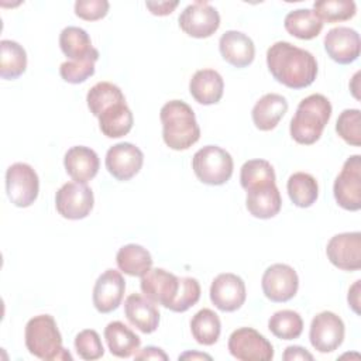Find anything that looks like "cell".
Masks as SVG:
<instances>
[{
  "label": "cell",
  "mask_w": 361,
  "mask_h": 361,
  "mask_svg": "<svg viewBox=\"0 0 361 361\" xmlns=\"http://www.w3.org/2000/svg\"><path fill=\"white\" fill-rule=\"evenodd\" d=\"M107 0H78L75 3V14L86 21H96L109 13Z\"/></svg>",
  "instance_id": "41"
},
{
  "label": "cell",
  "mask_w": 361,
  "mask_h": 361,
  "mask_svg": "<svg viewBox=\"0 0 361 361\" xmlns=\"http://www.w3.org/2000/svg\"><path fill=\"white\" fill-rule=\"evenodd\" d=\"M324 49L334 62L348 65L360 56V34L350 27H334L324 35Z\"/></svg>",
  "instance_id": "18"
},
{
  "label": "cell",
  "mask_w": 361,
  "mask_h": 361,
  "mask_svg": "<svg viewBox=\"0 0 361 361\" xmlns=\"http://www.w3.org/2000/svg\"><path fill=\"white\" fill-rule=\"evenodd\" d=\"M104 338L110 353L118 358L134 355L141 345V338L123 322H110L104 327Z\"/></svg>",
  "instance_id": "25"
},
{
  "label": "cell",
  "mask_w": 361,
  "mask_h": 361,
  "mask_svg": "<svg viewBox=\"0 0 361 361\" xmlns=\"http://www.w3.org/2000/svg\"><path fill=\"white\" fill-rule=\"evenodd\" d=\"M99 56H92L83 61H65L59 66L61 78L72 85H78L93 76L94 63Z\"/></svg>",
  "instance_id": "39"
},
{
  "label": "cell",
  "mask_w": 361,
  "mask_h": 361,
  "mask_svg": "<svg viewBox=\"0 0 361 361\" xmlns=\"http://www.w3.org/2000/svg\"><path fill=\"white\" fill-rule=\"evenodd\" d=\"M329 261L343 271L361 268V233H340L333 235L326 247Z\"/></svg>",
  "instance_id": "15"
},
{
  "label": "cell",
  "mask_w": 361,
  "mask_h": 361,
  "mask_svg": "<svg viewBox=\"0 0 361 361\" xmlns=\"http://www.w3.org/2000/svg\"><path fill=\"white\" fill-rule=\"evenodd\" d=\"M25 347L28 353L45 361H72V355L62 347V336L56 322L51 314H38L31 317L24 331Z\"/></svg>",
  "instance_id": "4"
},
{
  "label": "cell",
  "mask_w": 361,
  "mask_h": 361,
  "mask_svg": "<svg viewBox=\"0 0 361 361\" xmlns=\"http://www.w3.org/2000/svg\"><path fill=\"white\" fill-rule=\"evenodd\" d=\"M178 1H147L145 6L147 8L154 14V16H168L171 14L176 7Z\"/></svg>",
  "instance_id": "42"
},
{
  "label": "cell",
  "mask_w": 361,
  "mask_h": 361,
  "mask_svg": "<svg viewBox=\"0 0 361 361\" xmlns=\"http://www.w3.org/2000/svg\"><path fill=\"white\" fill-rule=\"evenodd\" d=\"M286 190L292 203L298 207H310L319 196V185L314 176L306 172H295L289 176Z\"/></svg>",
  "instance_id": "31"
},
{
  "label": "cell",
  "mask_w": 361,
  "mask_h": 361,
  "mask_svg": "<svg viewBox=\"0 0 361 361\" xmlns=\"http://www.w3.org/2000/svg\"><path fill=\"white\" fill-rule=\"evenodd\" d=\"M124 314L127 320L140 331L149 334L158 329L159 310L148 298L131 293L124 302Z\"/></svg>",
  "instance_id": "22"
},
{
  "label": "cell",
  "mask_w": 361,
  "mask_h": 361,
  "mask_svg": "<svg viewBox=\"0 0 361 361\" xmlns=\"http://www.w3.org/2000/svg\"><path fill=\"white\" fill-rule=\"evenodd\" d=\"M227 347L230 354L240 361H271L274 358L272 344L252 327L234 330Z\"/></svg>",
  "instance_id": "8"
},
{
  "label": "cell",
  "mask_w": 361,
  "mask_h": 361,
  "mask_svg": "<svg viewBox=\"0 0 361 361\" xmlns=\"http://www.w3.org/2000/svg\"><path fill=\"white\" fill-rule=\"evenodd\" d=\"M240 183L245 190L258 185L275 183V171L265 159H250L241 166Z\"/></svg>",
  "instance_id": "35"
},
{
  "label": "cell",
  "mask_w": 361,
  "mask_h": 361,
  "mask_svg": "<svg viewBox=\"0 0 361 361\" xmlns=\"http://www.w3.org/2000/svg\"><path fill=\"white\" fill-rule=\"evenodd\" d=\"M344 323L340 316L324 310L317 313L310 323L309 340L314 350L327 354L337 350L344 340Z\"/></svg>",
  "instance_id": "11"
},
{
  "label": "cell",
  "mask_w": 361,
  "mask_h": 361,
  "mask_svg": "<svg viewBox=\"0 0 361 361\" xmlns=\"http://www.w3.org/2000/svg\"><path fill=\"white\" fill-rule=\"evenodd\" d=\"M179 360H212V357L209 354L204 353H193V351H188L179 355Z\"/></svg>",
  "instance_id": "46"
},
{
  "label": "cell",
  "mask_w": 361,
  "mask_h": 361,
  "mask_svg": "<svg viewBox=\"0 0 361 361\" xmlns=\"http://www.w3.org/2000/svg\"><path fill=\"white\" fill-rule=\"evenodd\" d=\"M59 47L69 61H83L99 56V51L92 45L89 34L80 27H65L59 34Z\"/></svg>",
  "instance_id": "26"
},
{
  "label": "cell",
  "mask_w": 361,
  "mask_h": 361,
  "mask_svg": "<svg viewBox=\"0 0 361 361\" xmlns=\"http://www.w3.org/2000/svg\"><path fill=\"white\" fill-rule=\"evenodd\" d=\"M210 300L221 312H235L240 309L247 298L245 283L241 276L224 272L219 274L210 285Z\"/></svg>",
  "instance_id": "16"
},
{
  "label": "cell",
  "mask_w": 361,
  "mask_h": 361,
  "mask_svg": "<svg viewBox=\"0 0 361 361\" xmlns=\"http://www.w3.org/2000/svg\"><path fill=\"white\" fill-rule=\"evenodd\" d=\"M6 192L14 206H31L39 192V179L34 168L25 162L10 165L6 171Z\"/></svg>",
  "instance_id": "6"
},
{
  "label": "cell",
  "mask_w": 361,
  "mask_h": 361,
  "mask_svg": "<svg viewBox=\"0 0 361 361\" xmlns=\"http://www.w3.org/2000/svg\"><path fill=\"white\" fill-rule=\"evenodd\" d=\"M336 131L341 140L353 147L361 145V111L358 109H345L336 121Z\"/></svg>",
  "instance_id": "37"
},
{
  "label": "cell",
  "mask_w": 361,
  "mask_h": 361,
  "mask_svg": "<svg viewBox=\"0 0 361 361\" xmlns=\"http://www.w3.org/2000/svg\"><path fill=\"white\" fill-rule=\"evenodd\" d=\"M245 206L248 213L257 219L275 217L282 207V197L276 183H265L248 189Z\"/></svg>",
  "instance_id": "21"
},
{
  "label": "cell",
  "mask_w": 361,
  "mask_h": 361,
  "mask_svg": "<svg viewBox=\"0 0 361 361\" xmlns=\"http://www.w3.org/2000/svg\"><path fill=\"white\" fill-rule=\"evenodd\" d=\"M282 358L285 361H295V360H305V361H313V355L300 345H289L285 348Z\"/></svg>",
  "instance_id": "44"
},
{
  "label": "cell",
  "mask_w": 361,
  "mask_h": 361,
  "mask_svg": "<svg viewBox=\"0 0 361 361\" xmlns=\"http://www.w3.org/2000/svg\"><path fill=\"white\" fill-rule=\"evenodd\" d=\"M313 11L322 21L338 23L353 18L357 6L353 0H319L313 3Z\"/></svg>",
  "instance_id": "36"
},
{
  "label": "cell",
  "mask_w": 361,
  "mask_h": 361,
  "mask_svg": "<svg viewBox=\"0 0 361 361\" xmlns=\"http://www.w3.org/2000/svg\"><path fill=\"white\" fill-rule=\"evenodd\" d=\"M180 279L164 268H151L141 276L140 288L145 298L166 309L172 306L178 296Z\"/></svg>",
  "instance_id": "14"
},
{
  "label": "cell",
  "mask_w": 361,
  "mask_h": 361,
  "mask_svg": "<svg viewBox=\"0 0 361 361\" xmlns=\"http://www.w3.org/2000/svg\"><path fill=\"white\" fill-rule=\"evenodd\" d=\"M333 193L337 204L344 210L361 209V155L355 154L345 159L334 180Z\"/></svg>",
  "instance_id": "7"
},
{
  "label": "cell",
  "mask_w": 361,
  "mask_h": 361,
  "mask_svg": "<svg viewBox=\"0 0 361 361\" xmlns=\"http://www.w3.org/2000/svg\"><path fill=\"white\" fill-rule=\"evenodd\" d=\"M233 168L230 152L217 145H206L197 149L192 158V169L196 178L212 186L224 185L231 178Z\"/></svg>",
  "instance_id": "5"
},
{
  "label": "cell",
  "mask_w": 361,
  "mask_h": 361,
  "mask_svg": "<svg viewBox=\"0 0 361 361\" xmlns=\"http://www.w3.org/2000/svg\"><path fill=\"white\" fill-rule=\"evenodd\" d=\"M27 69V54L23 45L11 39L0 41V76L7 80L20 78Z\"/></svg>",
  "instance_id": "30"
},
{
  "label": "cell",
  "mask_w": 361,
  "mask_h": 361,
  "mask_svg": "<svg viewBox=\"0 0 361 361\" xmlns=\"http://www.w3.org/2000/svg\"><path fill=\"white\" fill-rule=\"evenodd\" d=\"M104 164L114 179L126 182L134 178L142 168L144 154L131 142H118L107 149Z\"/></svg>",
  "instance_id": "13"
},
{
  "label": "cell",
  "mask_w": 361,
  "mask_h": 361,
  "mask_svg": "<svg viewBox=\"0 0 361 361\" xmlns=\"http://www.w3.org/2000/svg\"><path fill=\"white\" fill-rule=\"evenodd\" d=\"M223 90L224 80L214 69H199L193 73L189 82V92L192 97L203 106L219 103L223 97Z\"/></svg>",
  "instance_id": "23"
},
{
  "label": "cell",
  "mask_w": 361,
  "mask_h": 361,
  "mask_svg": "<svg viewBox=\"0 0 361 361\" xmlns=\"http://www.w3.org/2000/svg\"><path fill=\"white\" fill-rule=\"evenodd\" d=\"M97 118L100 131L109 138H120L128 134L134 124L133 113L126 102L110 106Z\"/></svg>",
  "instance_id": "27"
},
{
  "label": "cell",
  "mask_w": 361,
  "mask_h": 361,
  "mask_svg": "<svg viewBox=\"0 0 361 361\" xmlns=\"http://www.w3.org/2000/svg\"><path fill=\"white\" fill-rule=\"evenodd\" d=\"M288 111V102L282 94L267 93L252 107L254 126L261 131L274 130Z\"/></svg>",
  "instance_id": "24"
},
{
  "label": "cell",
  "mask_w": 361,
  "mask_h": 361,
  "mask_svg": "<svg viewBox=\"0 0 361 361\" xmlns=\"http://www.w3.org/2000/svg\"><path fill=\"white\" fill-rule=\"evenodd\" d=\"M135 360H162L166 361L168 355L165 354V351L159 347H154V345H147L142 350H138L134 354Z\"/></svg>",
  "instance_id": "43"
},
{
  "label": "cell",
  "mask_w": 361,
  "mask_h": 361,
  "mask_svg": "<svg viewBox=\"0 0 361 361\" xmlns=\"http://www.w3.org/2000/svg\"><path fill=\"white\" fill-rule=\"evenodd\" d=\"M179 279H180V285H179L178 296H176L175 302L172 303V306L169 307V310L176 312V313H183L199 302L200 285L196 278L182 276Z\"/></svg>",
  "instance_id": "40"
},
{
  "label": "cell",
  "mask_w": 361,
  "mask_h": 361,
  "mask_svg": "<svg viewBox=\"0 0 361 361\" xmlns=\"http://www.w3.org/2000/svg\"><path fill=\"white\" fill-rule=\"evenodd\" d=\"M75 350L82 360L93 361L99 360L104 354V348L100 336L93 329H85L75 337Z\"/></svg>",
  "instance_id": "38"
},
{
  "label": "cell",
  "mask_w": 361,
  "mask_h": 361,
  "mask_svg": "<svg viewBox=\"0 0 361 361\" xmlns=\"http://www.w3.org/2000/svg\"><path fill=\"white\" fill-rule=\"evenodd\" d=\"M261 286L264 295L275 303L290 300L299 288L296 271L288 264H272L262 275Z\"/></svg>",
  "instance_id": "12"
},
{
  "label": "cell",
  "mask_w": 361,
  "mask_h": 361,
  "mask_svg": "<svg viewBox=\"0 0 361 361\" xmlns=\"http://www.w3.org/2000/svg\"><path fill=\"white\" fill-rule=\"evenodd\" d=\"M86 102L90 113L99 117L110 106L126 102V97L117 85L111 82H97L87 92Z\"/></svg>",
  "instance_id": "33"
},
{
  "label": "cell",
  "mask_w": 361,
  "mask_h": 361,
  "mask_svg": "<svg viewBox=\"0 0 361 361\" xmlns=\"http://www.w3.org/2000/svg\"><path fill=\"white\" fill-rule=\"evenodd\" d=\"M180 30L193 38H209L220 27L219 11L207 1H195L179 14Z\"/></svg>",
  "instance_id": "10"
},
{
  "label": "cell",
  "mask_w": 361,
  "mask_h": 361,
  "mask_svg": "<svg viewBox=\"0 0 361 361\" xmlns=\"http://www.w3.org/2000/svg\"><path fill=\"white\" fill-rule=\"evenodd\" d=\"M331 117L330 100L320 94L313 93L302 99L296 107L295 116L290 120V137L302 145H312L320 137Z\"/></svg>",
  "instance_id": "3"
},
{
  "label": "cell",
  "mask_w": 361,
  "mask_h": 361,
  "mask_svg": "<svg viewBox=\"0 0 361 361\" xmlns=\"http://www.w3.org/2000/svg\"><path fill=\"white\" fill-rule=\"evenodd\" d=\"M193 338L203 345H213L221 333V322L212 309H200L190 320Z\"/></svg>",
  "instance_id": "32"
},
{
  "label": "cell",
  "mask_w": 361,
  "mask_h": 361,
  "mask_svg": "<svg viewBox=\"0 0 361 361\" xmlns=\"http://www.w3.org/2000/svg\"><path fill=\"white\" fill-rule=\"evenodd\" d=\"M63 166L66 173L79 183H86L93 179L100 166L97 154L85 145L71 147L63 157Z\"/></svg>",
  "instance_id": "20"
},
{
  "label": "cell",
  "mask_w": 361,
  "mask_h": 361,
  "mask_svg": "<svg viewBox=\"0 0 361 361\" xmlns=\"http://www.w3.org/2000/svg\"><path fill=\"white\" fill-rule=\"evenodd\" d=\"M164 142L175 151H183L200 138V128L192 107L183 100H169L159 111Z\"/></svg>",
  "instance_id": "2"
},
{
  "label": "cell",
  "mask_w": 361,
  "mask_h": 361,
  "mask_svg": "<svg viewBox=\"0 0 361 361\" xmlns=\"http://www.w3.org/2000/svg\"><path fill=\"white\" fill-rule=\"evenodd\" d=\"M126 290V281L116 269H106L93 286V306L99 313H110L116 310L123 300Z\"/></svg>",
  "instance_id": "17"
},
{
  "label": "cell",
  "mask_w": 361,
  "mask_h": 361,
  "mask_svg": "<svg viewBox=\"0 0 361 361\" xmlns=\"http://www.w3.org/2000/svg\"><path fill=\"white\" fill-rule=\"evenodd\" d=\"M285 30L299 39H313L323 30V21L310 8L289 11L283 20Z\"/></svg>",
  "instance_id": "28"
},
{
  "label": "cell",
  "mask_w": 361,
  "mask_h": 361,
  "mask_svg": "<svg viewBox=\"0 0 361 361\" xmlns=\"http://www.w3.org/2000/svg\"><path fill=\"white\" fill-rule=\"evenodd\" d=\"M219 49L223 59L234 68H245L251 65L255 56L252 39L237 30H228L220 37Z\"/></svg>",
  "instance_id": "19"
},
{
  "label": "cell",
  "mask_w": 361,
  "mask_h": 361,
  "mask_svg": "<svg viewBox=\"0 0 361 361\" xmlns=\"http://www.w3.org/2000/svg\"><path fill=\"white\" fill-rule=\"evenodd\" d=\"M269 331L281 340H295L303 331L302 316L289 309L275 312L268 320Z\"/></svg>",
  "instance_id": "34"
},
{
  "label": "cell",
  "mask_w": 361,
  "mask_h": 361,
  "mask_svg": "<svg viewBox=\"0 0 361 361\" xmlns=\"http://www.w3.org/2000/svg\"><path fill=\"white\" fill-rule=\"evenodd\" d=\"M267 66L274 79L289 89L307 87L317 76L314 55L286 41H278L268 48Z\"/></svg>",
  "instance_id": "1"
},
{
  "label": "cell",
  "mask_w": 361,
  "mask_h": 361,
  "mask_svg": "<svg viewBox=\"0 0 361 361\" xmlns=\"http://www.w3.org/2000/svg\"><path fill=\"white\" fill-rule=\"evenodd\" d=\"M117 267L130 276H142L152 267V257L147 248L140 244L123 245L116 255Z\"/></svg>",
  "instance_id": "29"
},
{
  "label": "cell",
  "mask_w": 361,
  "mask_h": 361,
  "mask_svg": "<svg viewBox=\"0 0 361 361\" xmlns=\"http://www.w3.org/2000/svg\"><path fill=\"white\" fill-rule=\"evenodd\" d=\"M360 282H361V281H355V282H354V285L350 288L348 296H347L348 305L351 306V309H353L357 314H360V309H358V306H360Z\"/></svg>",
  "instance_id": "45"
},
{
  "label": "cell",
  "mask_w": 361,
  "mask_h": 361,
  "mask_svg": "<svg viewBox=\"0 0 361 361\" xmlns=\"http://www.w3.org/2000/svg\"><path fill=\"white\" fill-rule=\"evenodd\" d=\"M94 197L86 183L66 182L55 195L56 212L68 220H80L90 214Z\"/></svg>",
  "instance_id": "9"
}]
</instances>
